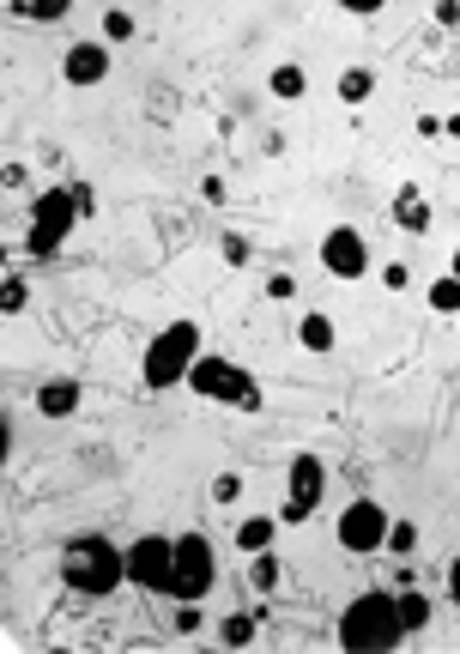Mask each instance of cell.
Segmentation results:
<instances>
[{
  "instance_id": "obj_1",
  "label": "cell",
  "mask_w": 460,
  "mask_h": 654,
  "mask_svg": "<svg viewBox=\"0 0 460 654\" xmlns=\"http://www.w3.org/2000/svg\"><path fill=\"white\" fill-rule=\"evenodd\" d=\"M61 582L85 600H104L128 582V546H109L104 534H73L61 546Z\"/></svg>"
},
{
  "instance_id": "obj_2",
  "label": "cell",
  "mask_w": 460,
  "mask_h": 654,
  "mask_svg": "<svg viewBox=\"0 0 460 654\" xmlns=\"http://www.w3.org/2000/svg\"><path fill=\"white\" fill-rule=\"evenodd\" d=\"M406 642V624H400V600L388 588L357 594L352 606L340 612V649L345 654H388Z\"/></svg>"
},
{
  "instance_id": "obj_3",
  "label": "cell",
  "mask_w": 460,
  "mask_h": 654,
  "mask_svg": "<svg viewBox=\"0 0 460 654\" xmlns=\"http://www.w3.org/2000/svg\"><path fill=\"white\" fill-rule=\"evenodd\" d=\"M207 352V340H200V322H170V327H158L152 334V346H145V358H140V376H145V388H182L188 382V370H194V358Z\"/></svg>"
},
{
  "instance_id": "obj_4",
  "label": "cell",
  "mask_w": 460,
  "mask_h": 654,
  "mask_svg": "<svg viewBox=\"0 0 460 654\" xmlns=\"http://www.w3.org/2000/svg\"><path fill=\"white\" fill-rule=\"evenodd\" d=\"M188 388L200 394V400H219V406H237V412H261L267 406V388L255 370L231 364L224 352H200L194 370H188Z\"/></svg>"
},
{
  "instance_id": "obj_5",
  "label": "cell",
  "mask_w": 460,
  "mask_h": 654,
  "mask_svg": "<svg viewBox=\"0 0 460 654\" xmlns=\"http://www.w3.org/2000/svg\"><path fill=\"white\" fill-rule=\"evenodd\" d=\"M80 219H85V212H80V200H73V188H43V195L31 200L25 255H31V261H49L67 236H73V224H80Z\"/></svg>"
},
{
  "instance_id": "obj_6",
  "label": "cell",
  "mask_w": 460,
  "mask_h": 654,
  "mask_svg": "<svg viewBox=\"0 0 460 654\" xmlns=\"http://www.w3.org/2000/svg\"><path fill=\"white\" fill-rule=\"evenodd\" d=\"M212 582H219V551H212V539L182 534L176 539V570H170V582H164V594H170V600H207Z\"/></svg>"
},
{
  "instance_id": "obj_7",
  "label": "cell",
  "mask_w": 460,
  "mask_h": 654,
  "mask_svg": "<svg viewBox=\"0 0 460 654\" xmlns=\"http://www.w3.org/2000/svg\"><path fill=\"white\" fill-rule=\"evenodd\" d=\"M321 498H328V460L303 448V455L291 460V472H285V503H279V522H285V527L309 522V515L321 510Z\"/></svg>"
},
{
  "instance_id": "obj_8",
  "label": "cell",
  "mask_w": 460,
  "mask_h": 654,
  "mask_svg": "<svg viewBox=\"0 0 460 654\" xmlns=\"http://www.w3.org/2000/svg\"><path fill=\"white\" fill-rule=\"evenodd\" d=\"M388 522L394 515L381 510L376 498H352L340 510V546L352 551V558H369V551H388Z\"/></svg>"
},
{
  "instance_id": "obj_9",
  "label": "cell",
  "mask_w": 460,
  "mask_h": 654,
  "mask_svg": "<svg viewBox=\"0 0 460 654\" xmlns=\"http://www.w3.org/2000/svg\"><path fill=\"white\" fill-rule=\"evenodd\" d=\"M170 570H176V539H164V534H140V539L128 546V582H133V588L164 594Z\"/></svg>"
},
{
  "instance_id": "obj_10",
  "label": "cell",
  "mask_w": 460,
  "mask_h": 654,
  "mask_svg": "<svg viewBox=\"0 0 460 654\" xmlns=\"http://www.w3.org/2000/svg\"><path fill=\"white\" fill-rule=\"evenodd\" d=\"M321 267H328L333 279H345V285H357V279L369 273V243H364V231H352V224H333V231L321 236Z\"/></svg>"
},
{
  "instance_id": "obj_11",
  "label": "cell",
  "mask_w": 460,
  "mask_h": 654,
  "mask_svg": "<svg viewBox=\"0 0 460 654\" xmlns=\"http://www.w3.org/2000/svg\"><path fill=\"white\" fill-rule=\"evenodd\" d=\"M61 79H67V85H80V92L104 85V79H109V43H104V37L67 43V55H61Z\"/></svg>"
},
{
  "instance_id": "obj_12",
  "label": "cell",
  "mask_w": 460,
  "mask_h": 654,
  "mask_svg": "<svg viewBox=\"0 0 460 654\" xmlns=\"http://www.w3.org/2000/svg\"><path fill=\"white\" fill-rule=\"evenodd\" d=\"M80 406H85V382L80 376H49L37 388V412H43V419H73Z\"/></svg>"
},
{
  "instance_id": "obj_13",
  "label": "cell",
  "mask_w": 460,
  "mask_h": 654,
  "mask_svg": "<svg viewBox=\"0 0 460 654\" xmlns=\"http://www.w3.org/2000/svg\"><path fill=\"white\" fill-rule=\"evenodd\" d=\"M333 315H321V310H303V322H297V346L303 352H333Z\"/></svg>"
},
{
  "instance_id": "obj_14",
  "label": "cell",
  "mask_w": 460,
  "mask_h": 654,
  "mask_svg": "<svg viewBox=\"0 0 460 654\" xmlns=\"http://www.w3.org/2000/svg\"><path fill=\"white\" fill-rule=\"evenodd\" d=\"M279 515H249V522H237V551L243 558H255V551H267L273 546V534H279Z\"/></svg>"
},
{
  "instance_id": "obj_15",
  "label": "cell",
  "mask_w": 460,
  "mask_h": 654,
  "mask_svg": "<svg viewBox=\"0 0 460 654\" xmlns=\"http://www.w3.org/2000/svg\"><path fill=\"white\" fill-rule=\"evenodd\" d=\"M267 92H273L279 104H297V97L309 92V73H303V61H279L273 73H267Z\"/></svg>"
},
{
  "instance_id": "obj_16",
  "label": "cell",
  "mask_w": 460,
  "mask_h": 654,
  "mask_svg": "<svg viewBox=\"0 0 460 654\" xmlns=\"http://www.w3.org/2000/svg\"><path fill=\"white\" fill-rule=\"evenodd\" d=\"M333 92H340V104H345V109H364L369 97H376V73H369V67H345Z\"/></svg>"
},
{
  "instance_id": "obj_17",
  "label": "cell",
  "mask_w": 460,
  "mask_h": 654,
  "mask_svg": "<svg viewBox=\"0 0 460 654\" xmlns=\"http://www.w3.org/2000/svg\"><path fill=\"white\" fill-rule=\"evenodd\" d=\"M394 224H400L406 236H424V231H430V207L418 200V188H400V200H394Z\"/></svg>"
},
{
  "instance_id": "obj_18",
  "label": "cell",
  "mask_w": 460,
  "mask_h": 654,
  "mask_svg": "<svg viewBox=\"0 0 460 654\" xmlns=\"http://www.w3.org/2000/svg\"><path fill=\"white\" fill-rule=\"evenodd\" d=\"M255 630H261V618H255V612H231V618H219V649H249Z\"/></svg>"
},
{
  "instance_id": "obj_19",
  "label": "cell",
  "mask_w": 460,
  "mask_h": 654,
  "mask_svg": "<svg viewBox=\"0 0 460 654\" xmlns=\"http://www.w3.org/2000/svg\"><path fill=\"white\" fill-rule=\"evenodd\" d=\"M394 600H400V624H406V637H418V630L430 624V600H424L418 588H400Z\"/></svg>"
},
{
  "instance_id": "obj_20",
  "label": "cell",
  "mask_w": 460,
  "mask_h": 654,
  "mask_svg": "<svg viewBox=\"0 0 460 654\" xmlns=\"http://www.w3.org/2000/svg\"><path fill=\"white\" fill-rule=\"evenodd\" d=\"M249 588H255V594H273V588H279V558H273V546L249 558Z\"/></svg>"
},
{
  "instance_id": "obj_21",
  "label": "cell",
  "mask_w": 460,
  "mask_h": 654,
  "mask_svg": "<svg viewBox=\"0 0 460 654\" xmlns=\"http://www.w3.org/2000/svg\"><path fill=\"white\" fill-rule=\"evenodd\" d=\"M388 551H394V558H412V551H418V522H412V515H394V522H388Z\"/></svg>"
},
{
  "instance_id": "obj_22",
  "label": "cell",
  "mask_w": 460,
  "mask_h": 654,
  "mask_svg": "<svg viewBox=\"0 0 460 654\" xmlns=\"http://www.w3.org/2000/svg\"><path fill=\"white\" fill-rule=\"evenodd\" d=\"M430 310L436 315H460V273H443L430 285Z\"/></svg>"
},
{
  "instance_id": "obj_23",
  "label": "cell",
  "mask_w": 460,
  "mask_h": 654,
  "mask_svg": "<svg viewBox=\"0 0 460 654\" xmlns=\"http://www.w3.org/2000/svg\"><path fill=\"white\" fill-rule=\"evenodd\" d=\"M133 37H140V19L109 7V13H104V43H133Z\"/></svg>"
},
{
  "instance_id": "obj_24",
  "label": "cell",
  "mask_w": 460,
  "mask_h": 654,
  "mask_svg": "<svg viewBox=\"0 0 460 654\" xmlns=\"http://www.w3.org/2000/svg\"><path fill=\"white\" fill-rule=\"evenodd\" d=\"M0 310H7V322L31 310V285H25V279H13V273H7V291H0Z\"/></svg>"
},
{
  "instance_id": "obj_25",
  "label": "cell",
  "mask_w": 460,
  "mask_h": 654,
  "mask_svg": "<svg viewBox=\"0 0 460 654\" xmlns=\"http://www.w3.org/2000/svg\"><path fill=\"white\" fill-rule=\"evenodd\" d=\"M237 498H243V479H237V472H219V479H212V503H224V510H231Z\"/></svg>"
},
{
  "instance_id": "obj_26",
  "label": "cell",
  "mask_w": 460,
  "mask_h": 654,
  "mask_svg": "<svg viewBox=\"0 0 460 654\" xmlns=\"http://www.w3.org/2000/svg\"><path fill=\"white\" fill-rule=\"evenodd\" d=\"M73 13V0H31V19L37 25H55V19H67Z\"/></svg>"
},
{
  "instance_id": "obj_27",
  "label": "cell",
  "mask_w": 460,
  "mask_h": 654,
  "mask_svg": "<svg viewBox=\"0 0 460 654\" xmlns=\"http://www.w3.org/2000/svg\"><path fill=\"white\" fill-rule=\"evenodd\" d=\"M219 249H224V261H231V267H249V236H237V231H231V236L219 243Z\"/></svg>"
},
{
  "instance_id": "obj_28",
  "label": "cell",
  "mask_w": 460,
  "mask_h": 654,
  "mask_svg": "<svg viewBox=\"0 0 460 654\" xmlns=\"http://www.w3.org/2000/svg\"><path fill=\"white\" fill-rule=\"evenodd\" d=\"M381 285H388V291H406V285H412V267H406V261H388V267H381Z\"/></svg>"
},
{
  "instance_id": "obj_29",
  "label": "cell",
  "mask_w": 460,
  "mask_h": 654,
  "mask_svg": "<svg viewBox=\"0 0 460 654\" xmlns=\"http://www.w3.org/2000/svg\"><path fill=\"white\" fill-rule=\"evenodd\" d=\"M267 297H279V303L297 297V279H291V273H273V279H267Z\"/></svg>"
},
{
  "instance_id": "obj_30",
  "label": "cell",
  "mask_w": 460,
  "mask_h": 654,
  "mask_svg": "<svg viewBox=\"0 0 460 654\" xmlns=\"http://www.w3.org/2000/svg\"><path fill=\"white\" fill-rule=\"evenodd\" d=\"M430 19H436V25H460V0H436V7H430Z\"/></svg>"
},
{
  "instance_id": "obj_31",
  "label": "cell",
  "mask_w": 460,
  "mask_h": 654,
  "mask_svg": "<svg viewBox=\"0 0 460 654\" xmlns=\"http://www.w3.org/2000/svg\"><path fill=\"white\" fill-rule=\"evenodd\" d=\"M340 7H345V13H352V19H369V13H381L388 0H340Z\"/></svg>"
},
{
  "instance_id": "obj_32",
  "label": "cell",
  "mask_w": 460,
  "mask_h": 654,
  "mask_svg": "<svg viewBox=\"0 0 460 654\" xmlns=\"http://www.w3.org/2000/svg\"><path fill=\"white\" fill-rule=\"evenodd\" d=\"M67 188H73V200H80V212H85V219H92V212H97V207H92V200H97V195H92V183H67Z\"/></svg>"
},
{
  "instance_id": "obj_33",
  "label": "cell",
  "mask_w": 460,
  "mask_h": 654,
  "mask_svg": "<svg viewBox=\"0 0 460 654\" xmlns=\"http://www.w3.org/2000/svg\"><path fill=\"white\" fill-rule=\"evenodd\" d=\"M0 183H7V188H25L31 171H25V164H7V171H0Z\"/></svg>"
},
{
  "instance_id": "obj_34",
  "label": "cell",
  "mask_w": 460,
  "mask_h": 654,
  "mask_svg": "<svg viewBox=\"0 0 460 654\" xmlns=\"http://www.w3.org/2000/svg\"><path fill=\"white\" fill-rule=\"evenodd\" d=\"M448 600L460 606V551H455V563H448Z\"/></svg>"
},
{
  "instance_id": "obj_35",
  "label": "cell",
  "mask_w": 460,
  "mask_h": 654,
  "mask_svg": "<svg viewBox=\"0 0 460 654\" xmlns=\"http://www.w3.org/2000/svg\"><path fill=\"white\" fill-rule=\"evenodd\" d=\"M443 133H448V140H460V109H455V116L443 121Z\"/></svg>"
},
{
  "instance_id": "obj_36",
  "label": "cell",
  "mask_w": 460,
  "mask_h": 654,
  "mask_svg": "<svg viewBox=\"0 0 460 654\" xmlns=\"http://www.w3.org/2000/svg\"><path fill=\"white\" fill-rule=\"evenodd\" d=\"M448 273H460V249H455V261H448Z\"/></svg>"
},
{
  "instance_id": "obj_37",
  "label": "cell",
  "mask_w": 460,
  "mask_h": 654,
  "mask_svg": "<svg viewBox=\"0 0 460 654\" xmlns=\"http://www.w3.org/2000/svg\"><path fill=\"white\" fill-rule=\"evenodd\" d=\"M152 7H164V0H152Z\"/></svg>"
}]
</instances>
